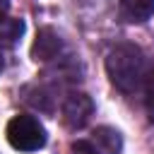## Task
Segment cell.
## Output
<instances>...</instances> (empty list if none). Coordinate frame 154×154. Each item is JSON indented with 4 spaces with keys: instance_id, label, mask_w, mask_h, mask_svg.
Wrapping results in <instances>:
<instances>
[{
    "instance_id": "cell-1",
    "label": "cell",
    "mask_w": 154,
    "mask_h": 154,
    "mask_svg": "<svg viewBox=\"0 0 154 154\" xmlns=\"http://www.w3.org/2000/svg\"><path fill=\"white\" fill-rule=\"evenodd\" d=\"M106 72L123 94H132L140 84H144L147 77L142 51L132 43H120L111 48V53L106 55Z\"/></svg>"
},
{
    "instance_id": "cell-2",
    "label": "cell",
    "mask_w": 154,
    "mask_h": 154,
    "mask_svg": "<svg viewBox=\"0 0 154 154\" xmlns=\"http://www.w3.org/2000/svg\"><path fill=\"white\" fill-rule=\"evenodd\" d=\"M7 142L19 152H36L46 144V130L38 118L19 113L7 123Z\"/></svg>"
},
{
    "instance_id": "cell-3",
    "label": "cell",
    "mask_w": 154,
    "mask_h": 154,
    "mask_svg": "<svg viewBox=\"0 0 154 154\" xmlns=\"http://www.w3.org/2000/svg\"><path fill=\"white\" fill-rule=\"evenodd\" d=\"M91 113H94V101H91L87 94H77V91H75V94H70V96L65 99V103H63V120H65V125L72 128V130L84 128V125L89 123Z\"/></svg>"
},
{
    "instance_id": "cell-4",
    "label": "cell",
    "mask_w": 154,
    "mask_h": 154,
    "mask_svg": "<svg viewBox=\"0 0 154 154\" xmlns=\"http://www.w3.org/2000/svg\"><path fill=\"white\" fill-rule=\"evenodd\" d=\"M154 14V0H120V17L130 24L147 22Z\"/></svg>"
},
{
    "instance_id": "cell-5",
    "label": "cell",
    "mask_w": 154,
    "mask_h": 154,
    "mask_svg": "<svg viewBox=\"0 0 154 154\" xmlns=\"http://www.w3.org/2000/svg\"><path fill=\"white\" fill-rule=\"evenodd\" d=\"M58 51H60V38H58V34H55L53 29H41L38 36H36V41H34V48H31L34 58H36V60H51V58L58 55Z\"/></svg>"
},
{
    "instance_id": "cell-6",
    "label": "cell",
    "mask_w": 154,
    "mask_h": 154,
    "mask_svg": "<svg viewBox=\"0 0 154 154\" xmlns=\"http://www.w3.org/2000/svg\"><path fill=\"white\" fill-rule=\"evenodd\" d=\"M91 144L96 147L99 154H118L123 149V140L118 135V130L113 128H96L94 135H91Z\"/></svg>"
},
{
    "instance_id": "cell-7",
    "label": "cell",
    "mask_w": 154,
    "mask_h": 154,
    "mask_svg": "<svg viewBox=\"0 0 154 154\" xmlns=\"http://www.w3.org/2000/svg\"><path fill=\"white\" fill-rule=\"evenodd\" d=\"M24 34V22L17 17L0 14V48H12Z\"/></svg>"
},
{
    "instance_id": "cell-8",
    "label": "cell",
    "mask_w": 154,
    "mask_h": 154,
    "mask_svg": "<svg viewBox=\"0 0 154 154\" xmlns=\"http://www.w3.org/2000/svg\"><path fill=\"white\" fill-rule=\"evenodd\" d=\"M144 94H147V106L154 113V70L147 72V77H144Z\"/></svg>"
},
{
    "instance_id": "cell-9",
    "label": "cell",
    "mask_w": 154,
    "mask_h": 154,
    "mask_svg": "<svg viewBox=\"0 0 154 154\" xmlns=\"http://www.w3.org/2000/svg\"><path fill=\"white\" fill-rule=\"evenodd\" d=\"M70 154H99V152H96V147H94L91 142H87V140H77V142H72Z\"/></svg>"
},
{
    "instance_id": "cell-10",
    "label": "cell",
    "mask_w": 154,
    "mask_h": 154,
    "mask_svg": "<svg viewBox=\"0 0 154 154\" xmlns=\"http://www.w3.org/2000/svg\"><path fill=\"white\" fill-rule=\"evenodd\" d=\"M7 7H10V0H0V14H5Z\"/></svg>"
},
{
    "instance_id": "cell-11",
    "label": "cell",
    "mask_w": 154,
    "mask_h": 154,
    "mask_svg": "<svg viewBox=\"0 0 154 154\" xmlns=\"http://www.w3.org/2000/svg\"><path fill=\"white\" fill-rule=\"evenodd\" d=\"M2 67H5V63H2V55H0V72H2Z\"/></svg>"
}]
</instances>
